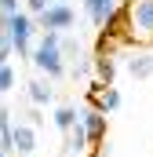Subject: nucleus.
Instances as JSON below:
<instances>
[{
  "label": "nucleus",
  "instance_id": "9d476101",
  "mask_svg": "<svg viewBox=\"0 0 153 157\" xmlns=\"http://www.w3.org/2000/svg\"><path fill=\"white\" fill-rule=\"evenodd\" d=\"M26 88H29V102H33V106H47L51 95H55V88H51L47 80H29Z\"/></svg>",
  "mask_w": 153,
  "mask_h": 157
},
{
  "label": "nucleus",
  "instance_id": "f257e3e1",
  "mask_svg": "<svg viewBox=\"0 0 153 157\" xmlns=\"http://www.w3.org/2000/svg\"><path fill=\"white\" fill-rule=\"evenodd\" d=\"M124 37L135 44H153V0H124Z\"/></svg>",
  "mask_w": 153,
  "mask_h": 157
},
{
  "label": "nucleus",
  "instance_id": "0eeeda50",
  "mask_svg": "<svg viewBox=\"0 0 153 157\" xmlns=\"http://www.w3.org/2000/svg\"><path fill=\"white\" fill-rule=\"evenodd\" d=\"M15 150L18 154H33L37 150V128L33 124H26V121L15 124Z\"/></svg>",
  "mask_w": 153,
  "mask_h": 157
},
{
  "label": "nucleus",
  "instance_id": "dca6fc26",
  "mask_svg": "<svg viewBox=\"0 0 153 157\" xmlns=\"http://www.w3.org/2000/svg\"><path fill=\"white\" fill-rule=\"evenodd\" d=\"M47 4H51V0H26V7H29V15H33V18L47 11Z\"/></svg>",
  "mask_w": 153,
  "mask_h": 157
},
{
  "label": "nucleus",
  "instance_id": "4be33fe9",
  "mask_svg": "<svg viewBox=\"0 0 153 157\" xmlns=\"http://www.w3.org/2000/svg\"><path fill=\"white\" fill-rule=\"evenodd\" d=\"M51 4H69V0H51Z\"/></svg>",
  "mask_w": 153,
  "mask_h": 157
},
{
  "label": "nucleus",
  "instance_id": "f8f14e48",
  "mask_svg": "<svg viewBox=\"0 0 153 157\" xmlns=\"http://www.w3.org/2000/svg\"><path fill=\"white\" fill-rule=\"evenodd\" d=\"M0 150H15V124H11V113L0 110Z\"/></svg>",
  "mask_w": 153,
  "mask_h": 157
},
{
  "label": "nucleus",
  "instance_id": "1a4fd4ad",
  "mask_svg": "<svg viewBox=\"0 0 153 157\" xmlns=\"http://www.w3.org/2000/svg\"><path fill=\"white\" fill-rule=\"evenodd\" d=\"M84 7H88V15H91L95 26H106V18L113 15V7H117V0H91V4H84Z\"/></svg>",
  "mask_w": 153,
  "mask_h": 157
},
{
  "label": "nucleus",
  "instance_id": "39448f33",
  "mask_svg": "<svg viewBox=\"0 0 153 157\" xmlns=\"http://www.w3.org/2000/svg\"><path fill=\"white\" fill-rule=\"evenodd\" d=\"M80 121H84L88 143H102V139H106V113H99V110H84Z\"/></svg>",
  "mask_w": 153,
  "mask_h": 157
},
{
  "label": "nucleus",
  "instance_id": "7ed1b4c3",
  "mask_svg": "<svg viewBox=\"0 0 153 157\" xmlns=\"http://www.w3.org/2000/svg\"><path fill=\"white\" fill-rule=\"evenodd\" d=\"M33 33H37V18L29 11H18L11 18V29H7V40H11V51H18L22 59L33 55Z\"/></svg>",
  "mask_w": 153,
  "mask_h": 157
},
{
  "label": "nucleus",
  "instance_id": "2eb2a0df",
  "mask_svg": "<svg viewBox=\"0 0 153 157\" xmlns=\"http://www.w3.org/2000/svg\"><path fill=\"white\" fill-rule=\"evenodd\" d=\"M11 88H15V70L4 66V70H0V91H11Z\"/></svg>",
  "mask_w": 153,
  "mask_h": 157
},
{
  "label": "nucleus",
  "instance_id": "5701e85b",
  "mask_svg": "<svg viewBox=\"0 0 153 157\" xmlns=\"http://www.w3.org/2000/svg\"><path fill=\"white\" fill-rule=\"evenodd\" d=\"M84 4H91V0H84Z\"/></svg>",
  "mask_w": 153,
  "mask_h": 157
},
{
  "label": "nucleus",
  "instance_id": "f03ea898",
  "mask_svg": "<svg viewBox=\"0 0 153 157\" xmlns=\"http://www.w3.org/2000/svg\"><path fill=\"white\" fill-rule=\"evenodd\" d=\"M58 44H62V33H55V29H44V37L40 44L33 48V66H37L40 73H47V80L62 77L66 73V59H62V51H58Z\"/></svg>",
  "mask_w": 153,
  "mask_h": 157
},
{
  "label": "nucleus",
  "instance_id": "ddd939ff",
  "mask_svg": "<svg viewBox=\"0 0 153 157\" xmlns=\"http://www.w3.org/2000/svg\"><path fill=\"white\" fill-rule=\"evenodd\" d=\"M76 121H80V113H76L73 106H58V110H55V128L66 132V135H69V128H73Z\"/></svg>",
  "mask_w": 153,
  "mask_h": 157
},
{
  "label": "nucleus",
  "instance_id": "4468645a",
  "mask_svg": "<svg viewBox=\"0 0 153 157\" xmlns=\"http://www.w3.org/2000/svg\"><path fill=\"white\" fill-rule=\"evenodd\" d=\"M58 51H62V59H73V62H76V55H80V44H76L73 37H62Z\"/></svg>",
  "mask_w": 153,
  "mask_h": 157
},
{
  "label": "nucleus",
  "instance_id": "6ab92c4d",
  "mask_svg": "<svg viewBox=\"0 0 153 157\" xmlns=\"http://www.w3.org/2000/svg\"><path fill=\"white\" fill-rule=\"evenodd\" d=\"M88 70H91V62H73V77H84Z\"/></svg>",
  "mask_w": 153,
  "mask_h": 157
},
{
  "label": "nucleus",
  "instance_id": "412c9836",
  "mask_svg": "<svg viewBox=\"0 0 153 157\" xmlns=\"http://www.w3.org/2000/svg\"><path fill=\"white\" fill-rule=\"evenodd\" d=\"M4 48H11V40H7L4 33H0V51H4Z\"/></svg>",
  "mask_w": 153,
  "mask_h": 157
},
{
  "label": "nucleus",
  "instance_id": "6e6552de",
  "mask_svg": "<svg viewBox=\"0 0 153 157\" xmlns=\"http://www.w3.org/2000/svg\"><path fill=\"white\" fill-rule=\"evenodd\" d=\"M91 70H95V80L99 84H113V73H117L113 55H95L91 59Z\"/></svg>",
  "mask_w": 153,
  "mask_h": 157
},
{
  "label": "nucleus",
  "instance_id": "f3484780",
  "mask_svg": "<svg viewBox=\"0 0 153 157\" xmlns=\"http://www.w3.org/2000/svg\"><path fill=\"white\" fill-rule=\"evenodd\" d=\"M11 18H15V15H7V11H0V33H4V37H7V29H11Z\"/></svg>",
  "mask_w": 153,
  "mask_h": 157
},
{
  "label": "nucleus",
  "instance_id": "20e7f679",
  "mask_svg": "<svg viewBox=\"0 0 153 157\" xmlns=\"http://www.w3.org/2000/svg\"><path fill=\"white\" fill-rule=\"evenodd\" d=\"M76 22V11L69 4H47V11L37 15V26L40 29H55V33H62V29H73Z\"/></svg>",
  "mask_w": 153,
  "mask_h": 157
},
{
  "label": "nucleus",
  "instance_id": "423d86ee",
  "mask_svg": "<svg viewBox=\"0 0 153 157\" xmlns=\"http://www.w3.org/2000/svg\"><path fill=\"white\" fill-rule=\"evenodd\" d=\"M128 73L135 80H150L153 77V51H139L128 59Z\"/></svg>",
  "mask_w": 153,
  "mask_h": 157
},
{
  "label": "nucleus",
  "instance_id": "9b49d317",
  "mask_svg": "<svg viewBox=\"0 0 153 157\" xmlns=\"http://www.w3.org/2000/svg\"><path fill=\"white\" fill-rule=\"evenodd\" d=\"M91 143H88V132H84V121H76L73 128H69V139H66V150L69 154H84Z\"/></svg>",
  "mask_w": 153,
  "mask_h": 157
},
{
  "label": "nucleus",
  "instance_id": "b1692460",
  "mask_svg": "<svg viewBox=\"0 0 153 157\" xmlns=\"http://www.w3.org/2000/svg\"><path fill=\"white\" fill-rule=\"evenodd\" d=\"M0 157H4V150H0Z\"/></svg>",
  "mask_w": 153,
  "mask_h": 157
},
{
  "label": "nucleus",
  "instance_id": "a211bd4d",
  "mask_svg": "<svg viewBox=\"0 0 153 157\" xmlns=\"http://www.w3.org/2000/svg\"><path fill=\"white\" fill-rule=\"evenodd\" d=\"M0 11H7V15H18V0H0Z\"/></svg>",
  "mask_w": 153,
  "mask_h": 157
},
{
  "label": "nucleus",
  "instance_id": "aec40b11",
  "mask_svg": "<svg viewBox=\"0 0 153 157\" xmlns=\"http://www.w3.org/2000/svg\"><path fill=\"white\" fill-rule=\"evenodd\" d=\"M40 121H44V117H40V110H29V113H26V124H33V128H37Z\"/></svg>",
  "mask_w": 153,
  "mask_h": 157
},
{
  "label": "nucleus",
  "instance_id": "393cba45",
  "mask_svg": "<svg viewBox=\"0 0 153 157\" xmlns=\"http://www.w3.org/2000/svg\"><path fill=\"white\" fill-rule=\"evenodd\" d=\"M0 70H4V66H0Z\"/></svg>",
  "mask_w": 153,
  "mask_h": 157
}]
</instances>
